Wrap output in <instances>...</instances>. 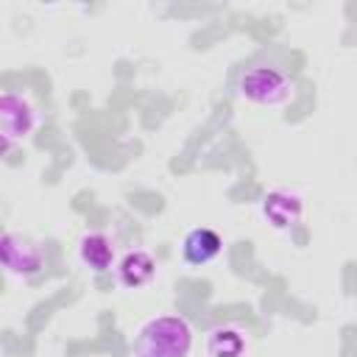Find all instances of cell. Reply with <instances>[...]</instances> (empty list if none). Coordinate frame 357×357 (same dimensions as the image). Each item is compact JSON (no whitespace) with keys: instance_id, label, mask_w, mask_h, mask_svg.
Listing matches in <instances>:
<instances>
[{"instance_id":"1","label":"cell","mask_w":357,"mask_h":357,"mask_svg":"<svg viewBox=\"0 0 357 357\" xmlns=\"http://www.w3.org/2000/svg\"><path fill=\"white\" fill-rule=\"evenodd\" d=\"M192 349V329L181 315H159L148 321L134 337L137 357H187Z\"/></svg>"},{"instance_id":"2","label":"cell","mask_w":357,"mask_h":357,"mask_svg":"<svg viewBox=\"0 0 357 357\" xmlns=\"http://www.w3.org/2000/svg\"><path fill=\"white\" fill-rule=\"evenodd\" d=\"M240 95L259 106H282L293 98V81L276 67H251L240 75Z\"/></svg>"},{"instance_id":"3","label":"cell","mask_w":357,"mask_h":357,"mask_svg":"<svg viewBox=\"0 0 357 357\" xmlns=\"http://www.w3.org/2000/svg\"><path fill=\"white\" fill-rule=\"evenodd\" d=\"M0 257H3V268L11 276H36L42 268V248L14 231H6L0 237Z\"/></svg>"},{"instance_id":"4","label":"cell","mask_w":357,"mask_h":357,"mask_svg":"<svg viewBox=\"0 0 357 357\" xmlns=\"http://www.w3.org/2000/svg\"><path fill=\"white\" fill-rule=\"evenodd\" d=\"M0 131H3V148L8 151L14 139H25L33 131V109L25 98L14 92H3L0 98Z\"/></svg>"},{"instance_id":"5","label":"cell","mask_w":357,"mask_h":357,"mask_svg":"<svg viewBox=\"0 0 357 357\" xmlns=\"http://www.w3.org/2000/svg\"><path fill=\"white\" fill-rule=\"evenodd\" d=\"M301 212H304V206H301V198L296 192L273 190L262 198V218L273 229H290L293 223H298Z\"/></svg>"},{"instance_id":"6","label":"cell","mask_w":357,"mask_h":357,"mask_svg":"<svg viewBox=\"0 0 357 357\" xmlns=\"http://www.w3.org/2000/svg\"><path fill=\"white\" fill-rule=\"evenodd\" d=\"M220 251H223L220 234H218L215 229H206V226L192 229V231L184 237V243H181L184 262H190V265H206V262H212Z\"/></svg>"},{"instance_id":"7","label":"cell","mask_w":357,"mask_h":357,"mask_svg":"<svg viewBox=\"0 0 357 357\" xmlns=\"http://www.w3.org/2000/svg\"><path fill=\"white\" fill-rule=\"evenodd\" d=\"M153 276H156V262H153V257L148 251H128L117 262V279L128 290H137V287L151 284Z\"/></svg>"},{"instance_id":"8","label":"cell","mask_w":357,"mask_h":357,"mask_svg":"<svg viewBox=\"0 0 357 357\" xmlns=\"http://www.w3.org/2000/svg\"><path fill=\"white\" fill-rule=\"evenodd\" d=\"M78 259H81L86 268L103 273V271H109L112 262H114V245H112V240H109L106 234L89 231V234H84L81 243H78Z\"/></svg>"},{"instance_id":"9","label":"cell","mask_w":357,"mask_h":357,"mask_svg":"<svg viewBox=\"0 0 357 357\" xmlns=\"http://www.w3.org/2000/svg\"><path fill=\"white\" fill-rule=\"evenodd\" d=\"M206 357H245V337L234 326H218L206 337Z\"/></svg>"}]
</instances>
